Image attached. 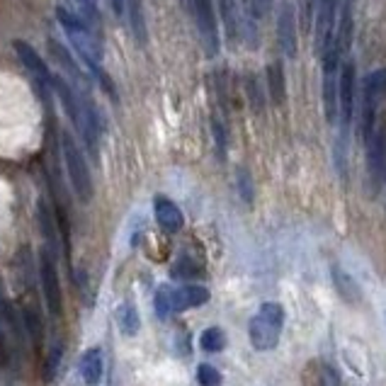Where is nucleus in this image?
<instances>
[{
    "label": "nucleus",
    "mask_w": 386,
    "mask_h": 386,
    "mask_svg": "<svg viewBox=\"0 0 386 386\" xmlns=\"http://www.w3.org/2000/svg\"><path fill=\"white\" fill-rule=\"evenodd\" d=\"M56 20L61 25L63 34L71 41L73 56H78L83 61V66L88 68V78L90 83L100 85L107 95H112V100H117V88L115 80L110 78V73L103 68V56H105V41L100 34H95L88 25L83 22L78 13L58 5L56 8Z\"/></svg>",
    "instance_id": "f257e3e1"
},
{
    "label": "nucleus",
    "mask_w": 386,
    "mask_h": 386,
    "mask_svg": "<svg viewBox=\"0 0 386 386\" xmlns=\"http://www.w3.org/2000/svg\"><path fill=\"white\" fill-rule=\"evenodd\" d=\"M282 326H284V309L275 302H265L257 314L250 319L248 326V337L253 342L255 350L267 352L275 350L277 342L282 335Z\"/></svg>",
    "instance_id": "f03ea898"
},
{
    "label": "nucleus",
    "mask_w": 386,
    "mask_h": 386,
    "mask_svg": "<svg viewBox=\"0 0 386 386\" xmlns=\"http://www.w3.org/2000/svg\"><path fill=\"white\" fill-rule=\"evenodd\" d=\"M209 302V289L197 287V284H185V287H160L155 294V314L160 319L170 314H180L187 309H197Z\"/></svg>",
    "instance_id": "7ed1b4c3"
},
{
    "label": "nucleus",
    "mask_w": 386,
    "mask_h": 386,
    "mask_svg": "<svg viewBox=\"0 0 386 386\" xmlns=\"http://www.w3.org/2000/svg\"><path fill=\"white\" fill-rule=\"evenodd\" d=\"M61 153H63V163H66V173L71 180V187L76 192V197L80 202H90L93 200V178H90L88 163H85L83 153H80L78 143L71 139V134H63L61 136Z\"/></svg>",
    "instance_id": "20e7f679"
},
{
    "label": "nucleus",
    "mask_w": 386,
    "mask_h": 386,
    "mask_svg": "<svg viewBox=\"0 0 386 386\" xmlns=\"http://www.w3.org/2000/svg\"><path fill=\"white\" fill-rule=\"evenodd\" d=\"M187 10L195 18L197 32L202 37V44L209 58H214L221 49V37H219V20H217V8H214V0H190Z\"/></svg>",
    "instance_id": "39448f33"
},
{
    "label": "nucleus",
    "mask_w": 386,
    "mask_h": 386,
    "mask_svg": "<svg viewBox=\"0 0 386 386\" xmlns=\"http://www.w3.org/2000/svg\"><path fill=\"white\" fill-rule=\"evenodd\" d=\"M386 95V68H377L374 73H369L364 78L362 85V134L364 139H369V134L374 131V120H377V110L382 105Z\"/></svg>",
    "instance_id": "423d86ee"
},
{
    "label": "nucleus",
    "mask_w": 386,
    "mask_h": 386,
    "mask_svg": "<svg viewBox=\"0 0 386 386\" xmlns=\"http://www.w3.org/2000/svg\"><path fill=\"white\" fill-rule=\"evenodd\" d=\"M355 98H357V71L355 63H340L337 73V117H340V134L347 136V127L355 115Z\"/></svg>",
    "instance_id": "0eeeda50"
},
{
    "label": "nucleus",
    "mask_w": 386,
    "mask_h": 386,
    "mask_svg": "<svg viewBox=\"0 0 386 386\" xmlns=\"http://www.w3.org/2000/svg\"><path fill=\"white\" fill-rule=\"evenodd\" d=\"M337 10L340 0H316V49L323 56L333 46L337 30Z\"/></svg>",
    "instance_id": "6e6552de"
},
{
    "label": "nucleus",
    "mask_w": 386,
    "mask_h": 386,
    "mask_svg": "<svg viewBox=\"0 0 386 386\" xmlns=\"http://www.w3.org/2000/svg\"><path fill=\"white\" fill-rule=\"evenodd\" d=\"M46 49H49V56H51V61L56 63L58 68L63 71V78L68 80V83L73 85V88H78V90H88V85H90V78H88V73L80 68V63L76 61V56L71 53V49H68L63 41H58L56 37H49L46 39Z\"/></svg>",
    "instance_id": "1a4fd4ad"
},
{
    "label": "nucleus",
    "mask_w": 386,
    "mask_h": 386,
    "mask_svg": "<svg viewBox=\"0 0 386 386\" xmlns=\"http://www.w3.org/2000/svg\"><path fill=\"white\" fill-rule=\"evenodd\" d=\"M39 277H41V289H44V299H46V307H49V314L61 316V309H63L61 282H58L56 262H53V255L49 253V248H44L39 255Z\"/></svg>",
    "instance_id": "9d476101"
},
{
    "label": "nucleus",
    "mask_w": 386,
    "mask_h": 386,
    "mask_svg": "<svg viewBox=\"0 0 386 386\" xmlns=\"http://www.w3.org/2000/svg\"><path fill=\"white\" fill-rule=\"evenodd\" d=\"M13 49H15V53H18L20 63L25 66V71L30 73L32 85H44V88H51V76H53V73H51V68L46 66L44 58L37 53L34 46H30L22 39H15L13 41Z\"/></svg>",
    "instance_id": "9b49d317"
},
{
    "label": "nucleus",
    "mask_w": 386,
    "mask_h": 386,
    "mask_svg": "<svg viewBox=\"0 0 386 386\" xmlns=\"http://www.w3.org/2000/svg\"><path fill=\"white\" fill-rule=\"evenodd\" d=\"M367 165H369V178H372V192L377 195L386 178V131L384 129H374V131L369 134Z\"/></svg>",
    "instance_id": "f8f14e48"
},
{
    "label": "nucleus",
    "mask_w": 386,
    "mask_h": 386,
    "mask_svg": "<svg viewBox=\"0 0 386 386\" xmlns=\"http://www.w3.org/2000/svg\"><path fill=\"white\" fill-rule=\"evenodd\" d=\"M277 41H280L284 56H294L297 51V13L292 3H284L277 18Z\"/></svg>",
    "instance_id": "ddd939ff"
},
{
    "label": "nucleus",
    "mask_w": 386,
    "mask_h": 386,
    "mask_svg": "<svg viewBox=\"0 0 386 386\" xmlns=\"http://www.w3.org/2000/svg\"><path fill=\"white\" fill-rule=\"evenodd\" d=\"M124 18L129 25V32L136 39L139 46L148 44V25H146V10L143 0H124Z\"/></svg>",
    "instance_id": "4468645a"
},
{
    "label": "nucleus",
    "mask_w": 386,
    "mask_h": 386,
    "mask_svg": "<svg viewBox=\"0 0 386 386\" xmlns=\"http://www.w3.org/2000/svg\"><path fill=\"white\" fill-rule=\"evenodd\" d=\"M155 221L165 233H178L182 229V212L175 207V202H170L168 197H155Z\"/></svg>",
    "instance_id": "2eb2a0df"
},
{
    "label": "nucleus",
    "mask_w": 386,
    "mask_h": 386,
    "mask_svg": "<svg viewBox=\"0 0 386 386\" xmlns=\"http://www.w3.org/2000/svg\"><path fill=\"white\" fill-rule=\"evenodd\" d=\"M265 83H267V95H270L272 105H284L287 100V78H284V66L282 61H272L265 68Z\"/></svg>",
    "instance_id": "dca6fc26"
},
{
    "label": "nucleus",
    "mask_w": 386,
    "mask_h": 386,
    "mask_svg": "<svg viewBox=\"0 0 386 386\" xmlns=\"http://www.w3.org/2000/svg\"><path fill=\"white\" fill-rule=\"evenodd\" d=\"M80 377H83L85 386H98L103 382V352L98 347H90V350L83 352L78 362Z\"/></svg>",
    "instance_id": "f3484780"
},
{
    "label": "nucleus",
    "mask_w": 386,
    "mask_h": 386,
    "mask_svg": "<svg viewBox=\"0 0 386 386\" xmlns=\"http://www.w3.org/2000/svg\"><path fill=\"white\" fill-rule=\"evenodd\" d=\"M219 18L224 22V32H226L229 41H238L240 37V18L236 0H219Z\"/></svg>",
    "instance_id": "a211bd4d"
},
{
    "label": "nucleus",
    "mask_w": 386,
    "mask_h": 386,
    "mask_svg": "<svg viewBox=\"0 0 386 386\" xmlns=\"http://www.w3.org/2000/svg\"><path fill=\"white\" fill-rule=\"evenodd\" d=\"M333 280H335V289L347 304H360L362 302V289L357 287V282L352 280L347 272H342L340 267H333Z\"/></svg>",
    "instance_id": "6ab92c4d"
},
{
    "label": "nucleus",
    "mask_w": 386,
    "mask_h": 386,
    "mask_svg": "<svg viewBox=\"0 0 386 386\" xmlns=\"http://www.w3.org/2000/svg\"><path fill=\"white\" fill-rule=\"evenodd\" d=\"M80 10V18L83 22L95 32V34L103 37V15H100V0H73Z\"/></svg>",
    "instance_id": "aec40b11"
},
{
    "label": "nucleus",
    "mask_w": 386,
    "mask_h": 386,
    "mask_svg": "<svg viewBox=\"0 0 386 386\" xmlns=\"http://www.w3.org/2000/svg\"><path fill=\"white\" fill-rule=\"evenodd\" d=\"M117 323H120L122 333L124 335H136L141 328V321H139V311L131 302H124L117 309Z\"/></svg>",
    "instance_id": "412c9836"
},
{
    "label": "nucleus",
    "mask_w": 386,
    "mask_h": 386,
    "mask_svg": "<svg viewBox=\"0 0 386 386\" xmlns=\"http://www.w3.org/2000/svg\"><path fill=\"white\" fill-rule=\"evenodd\" d=\"M200 347L205 352H221L226 347V335L221 328H207L200 337Z\"/></svg>",
    "instance_id": "4be33fe9"
},
{
    "label": "nucleus",
    "mask_w": 386,
    "mask_h": 386,
    "mask_svg": "<svg viewBox=\"0 0 386 386\" xmlns=\"http://www.w3.org/2000/svg\"><path fill=\"white\" fill-rule=\"evenodd\" d=\"M311 369H316V386H342L340 384V374L330 367L328 362H314Z\"/></svg>",
    "instance_id": "5701e85b"
},
{
    "label": "nucleus",
    "mask_w": 386,
    "mask_h": 386,
    "mask_svg": "<svg viewBox=\"0 0 386 386\" xmlns=\"http://www.w3.org/2000/svg\"><path fill=\"white\" fill-rule=\"evenodd\" d=\"M245 95H248L250 105H253L257 112L265 110V93H262L260 80H257L253 73H248V76H245Z\"/></svg>",
    "instance_id": "b1692460"
},
{
    "label": "nucleus",
    "mask_w": 386,
    "mask_h": 386,
    "mask_svg": "<svg viewBox=\"0 0 386 386\" xmlns=\"http://www.w3.org/2000/svg\"><path fill=\"white\" fill-rule=\"evenodd\" d=\"M25 326H27V330H30V335L34 337V345L39 347L41 345V335H44V328H41V319H39V314H37L34 307L25 309Z\"/></svg>",
    "instance_id": "393cba45"
},
{
    "label": "nucleus",
    "mask_w": 386,
    "mask_h": 386,
    "mask_svg": "<svg viewBox=\"0 0 386 386\" xmlns=\"http://www.w3.org/2000/svg\"><path fill=\"white\" fill-rule=\"evenodd\" d=\"M197 382H200V386H221L224 379L217 367H212V364H200V367H197Z\"/></svg>",
    "instance_id": "a878e982"
},
{
    "label": "nucleus",
    "mask_w": 386,
    "mask_h": 386,
    "mask_svg": "<svg viewBox=\"0 0 386 386\" xmlns=\"http://www.w3.org/2000/svg\"><path fill=\"white\" fill-rule=\"evenodd\" d=\"M58 362H61V345H53L49 350V357H46V362H44V379L46 382H51V379L56 377Z\"/></svg>",
    "instance_id": "bb28decb"
},
{
    "label": "nucleus",
    "mask_w": 386,
    "mask_h": 386,
    "mask_svg": "<svg viewBox=\"0 0 386 386\" xmlns=\"http://www.w3.org/2000/svg\"><path fill=\"white\" fill-rule=\"evenodd\" d=\"M212 131H214V141H217L219 155H224L226 153V129H224V124L217 120V117L212 120Z\"/></svg>",
    "instance_id": "cd10ccee"
},
{
    "label": "nucleus",
    "mask_w": 386,
    "mask_h": 386,
    "mask_svg": "<svg viewBox=\"0 0 386 386\" xmlns=\"http://www.w3.org/2000/svg\"><path fill=\"white\" fill-rule=\"evenodd\" d=\"M10 357H13V347H10L8 333L0 328V367H8Z\"/></svg>",
    "instance_id": "c85d7f7f"
},
{
    "label": "nucleus",
    "mask_w": 386,
    "mask_h": 386,
    "mask_svg": "<svg viewBox=\"0 0 386 386\" xmlns=\"http://www.w3.org/2000/svg\"><path fill=\"white\" fill-rule=\"evenodd\" d=\"M238 185H240V195H243L245 202L253 200V187H250V178L245 170H238Z\"/></svg>",
    "instance_id": "c756f323"
},
{
    "label": "nucleus",
    "mask_w": 386,
    "mask_h": 386,
    "mask_svg": "<svg viewBox=\"0 0 386 386\" xmlns=\"http://www.w3.org/2000/svg\"><path fill=\"white\" fill-rule=\"evenodd\" d=\"M10 302H8V294H5V284H3V277H0V316L10 314Z\"/></svg>",
    "instance_id": "7c9ffc66"
},
{
    "label": "nucleus",
    "mask_w": 386,
    "mask_h": 386,
    "mask_svg": "<svg viewBox=\"0 0 386 386\" xmlns=\"http://www.w3.org/2000/svg\"><path fill=\"white\" fill-rule=\"evenodd\" d=\"M112 5V13L117 15V18H124V0H110Z\"/></svg>",
    "instance_id": "2f4dec72"
},
{
    "label": "nucleus",
    "mask_w": 386,
    "mask_h": 386,
    "mask_svg": "<svg viewBox=\"0 0 386 386\" xmlns=\"http://www.w3.org/2000/svg\"><path fill=\"white\" fill-rule=\"evenodd\" d=\"M253 3L257 5V10H260L262 15L270 13V8H272V0H253Z\"/></svg>",
    "instance_id": "473e14b6"
},
{
    "label": "nucleus",
    "mask_w": 386,
    "mask_h": 386,
    "mask_svg": "<svg viewBox=\"0 0 386 386\" xmlns=\"http://www.w3.org/2000/svg\"><path fill=\"white\" fill-rule=\"evenodd\" d=\"M345 3H355V0H345Z\"/></svg>",
    "instance_id": "72a5a7b5"
}]
</instances>
